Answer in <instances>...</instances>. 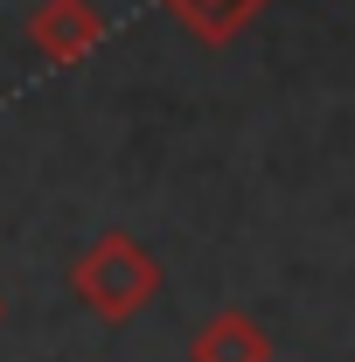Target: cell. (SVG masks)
Wrapping results in <instances>:
<instances>
[{
    "label": "cell",
    "instance_id": "3",
    "mask_svg": "<svg viewBox=\"0 0 355 362\" xmlns=\"http://www.w3.org/2000/svg\"><path fill=\"white\" fill-rule=\"evenodd\" d=\"M195 362H272V334L244 307H223L195 334Z\"/></svg>",
    "mask_w": 355,
    "mask_h": 362
},
{
    "label": "cell",
    "instance_id": "4",
    "mask_svg": "<svg viewBox=\"0 0 355 362\" xmlns=\"http://www.w3.org/2000/svg\"><path fill=\"white\" fill-rule=\"evenodd\" d=\"M168 7H175V14L202 35V42H230V35H237V28H244L265 0H168Z\"/></svg>",
    "mask_w": 355,
    "mask_h": 362
},
{
    "label": "cell",
    "instance_id": "5",
    "mask_svg": "<svg viewBox=\"0 0 355 362\" xmlns=\"http://www.w3.org/2000/svg\"><path fill=\"white\" fill-rule=\"evenodd\" d=\"M0 314H7V293H0Z\"/></svg>",
    "mask_w": 355,
    "mask_h": 362
},
{
    "label": "cell",
    "instance_id": "2",
    "mask_svg": "<svg viewBox=\"0 0 355 362\" xmlns=\"http://www.w3.org/2000/svg\"><path fill=\"white\" fill-rule=\"evenodd\" d=\"M28 42H35L42 63L70 70V63H84L91 49L105 42V14H98L91 0H42V7L28 14Z\"/></svg>",
    "mask_w": 355,
    "mask_h": 362
},
{
    "label": "cell",
    "instance_id": "1",
    "mask_svg": "<svg viewBox=\"0 0 355 362\" xmlns=\"http://www.w3.org/2000/svg\"><path fill=\"white\" fill-rule=\"evenodd\" d=\"M70 286L84 293V307H91L98 320H133L139 307L161 293V265H153V251H146L139 237L105 230L84 258L70 265Z\"/></svg>",
    "mask_w": 355,
    "mask_h": 362
}]
</instances>
